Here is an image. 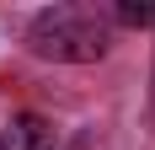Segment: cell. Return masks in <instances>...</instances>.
Listing matches in <instances>:
<instances>
[{"label": "cell", "mask_w": 155, "mask_h": 150, "mask_svg": "<svg viewBox=\"0 0 155 150\" xmlns=\"http://www.w3.org/2000/svg\"><path fill=\"white\" fill-rule=\"evenodd\" d=\"M27 48L54 64H96L112 48V27L80 5H43L27 22Z\"/></svg>", "instance_id": "obj_1"}, {"label": "cell", "mask_w": 155, "mask_h": 150, "mask_svg": "<svg viewBox=\"0 0 155 150\" xmlns=\"http://www.w3.org/2000/svg\"><path fill=\"white\" fill-rule=\"evenodd\" d=\"M118 22L123 27H155V0H123L118 5Z\"/></svg>", "instance_id": "obj_3"}, {"label": "cell", "mask_w": 155, "mask_h": 150, "mask_svg": "<svg viewBox=\"0 0 155 150\" xmlns=\"http://www.w3.org/2000/svg\"><path fill=\"white\" fill-rule=\"evenodd\" d=\"M0 150H54V123L38 113H21L0 129Z\"/></svg>", "instance_id": "obj_2"}, {"label": "cell", "mask_w": 155, "mask_h": 150, "mask_svg": "<svg viewBox=\"0 0 155 150\" xmlns=\"http://www.w3.org/2000/svg\"><path fill=\"white\" fill-rule=\"evenodd\" d=\"M150 123H155V64H150Z\"/></svg>", "instance_id": "obj_4"}]
</instances>
